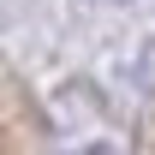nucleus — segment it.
I'll list each match as a JSON object with an SVG mask.
<instances>
[{"label": "nucleus", "mask_w": 155, "mask_h": 155, "mask_svg": "<svg viewBox=\"0 0 155 155\" xmlns=\"http://www.w3.org/2000/svg\"><path fill=\"white\" fill-rule=\"evenodd\" d=\"M84 155H114V149H101V143H96V149H84Z\"/></svg>", "instance_id": "1"}]
</instances>
